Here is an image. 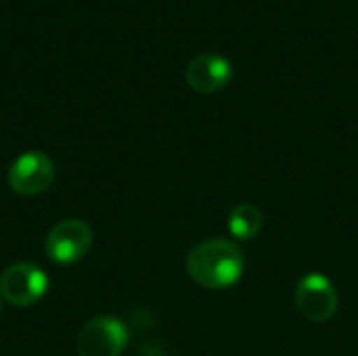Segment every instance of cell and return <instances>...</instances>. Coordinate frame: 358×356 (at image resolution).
Here are the masks:
<instances>
[{"label": "cell", "mask_w": 358, "mask_h": 356, "mask_svg": "<svg viewBox=\"0 0 358 356\" xmlns=\"http://www.w3.org/2000/svg\"><path fill=\"white\" fill-rule=\"evenodd\" d=\"M189 86L201 94H212L224 88L233 78V65L227 57L216 52H203L189 61L185 69Z\"/></svg>", "instance_id": "52a82bcc"}, {"label": "cell", "mask_w": 358, "mask_h": 356, "mask_svg": "<svg viewBox=\"0 0 358 356\" xmlns=\"http://www.w3.org/2000/svg\"><path fill=\"white\" fill-rule=\"evenodd\" d=\"M128 344V329L115 317L88 321L78 336L80 356H120Z\"/></svg>", "instance_id": "8992f818"}, {"label": "cell", "mask_w": 358, "mask_h": 356, "mask_svg": "<svg viewBox=\"0 0 358 356\" xmlns=\"http://www.w3.org/2000/svg\"><path fill=\"white\" fill-rule=\"evenodd\" d=\"M92 248V231L84 220L67 218L57 222L44 241L48 258L57 264H73L82 260Z\"/></svg>", "instance_id": "3957f363"}, {"label": "cell", "mask_w": 358, "mask_h": 356, "mask_svg": "<svg viewBox=\"0 0 358 356\" xmlns=\"http://www.w3.org/2000/svg\"><path fill=\"white\" fill-rule=\"evenodd\" d=\"M245 269L239 245L231 239L212 237L197 243L187 256L189 277L206 290H227L235 285Z\"/></svg>", "instance_id": "6da1fadb"}, {"label": "cell", "mask_w": 358, "mask_h": 356, "mask_svg": "<svg viewBox=\"0 0 358 356\" xmlns=\"http://www.w3.org/2000/svg\"><path fill=\"white\" fill-rule=\"evenodd\" d=\"M52 180L55 164L42 151H25L8 168V187L23 197L44 193L52 185Z\"/></svg>", "instance_id": "5b68a950"}, {"label": "cell", "mask_w": 358, "mask_h": 356, "mask_svg": "<svg viewBox=\"0 0 358 356\" xmlns=\"http://www.w3.org/2000/svg\"><path fill=\"white\" fill-rule=\"evenodd\" d=\"M48 290L46 273L31 262L10 264L0 275V296L13 306H31L36 304Z\"/></svg>", "instance_id": "277c9868"}, {"label": "cell", "mask_w": 358, "mask_h": 356, "mask_svg": "<svg viewBox=\"0 0 358 356\" xmlns=\"http://www.w3.org/2000/svg\"><path fill=\"white\" fill-rule=\"evenodd\" d=\"M296 306L310 323H327L340 308V296L329 277L321 273L304 275L296 285Z\"/></svg>", "instance_id": "7a4b0ae2"}, {"label": "cell", "mask_w": 358, "mask_h": 356, "mask_svg": "<svg viewBox=\"0 0 358 356\" xmlns=\"http://www.w3.org/2000/svg\"><path fill=\"white\" fill-rule=\"evenodd\" d=\"M262 210L254 204H237L229 214V231L239 241H250L262 231Z\"/></svg>", "instance_id": "ba28073f"}]
</instances>
